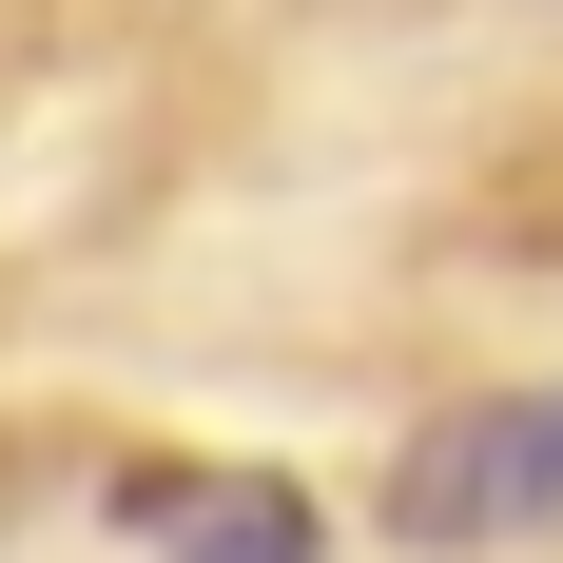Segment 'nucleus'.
Wrapping results in <instances>:
<instances>
[{
    "label": "nucleus",
    "mask_w": 563,
    "mask_h": 563,
    "mask_svg": "<svg viewBox=\"0 0 563 563\" xmlns=\"http://www.w3.org/2000/svg\"><path fill=\"white\" fill-rule=\"evenodd\" d=\"M563 525V389H466L389 448V544H525Z\"/></svg>",
    "instance_id": "1"
},
{
    "label": "nucleus",
    "mask_w": 563,
    "mask_h": 563,
    "mask_svg": "<svg viewBox=\"0 0 563 563\" xmlns=\"http://www.w3.org/2000/svg\"><path fill=\"white\" fill-rule=\"evenodd\" d=\"M117 525L156 563H331V506L291 466H117Z\"/></svg>",
    "instance_id": "2"
}]
</instances>
